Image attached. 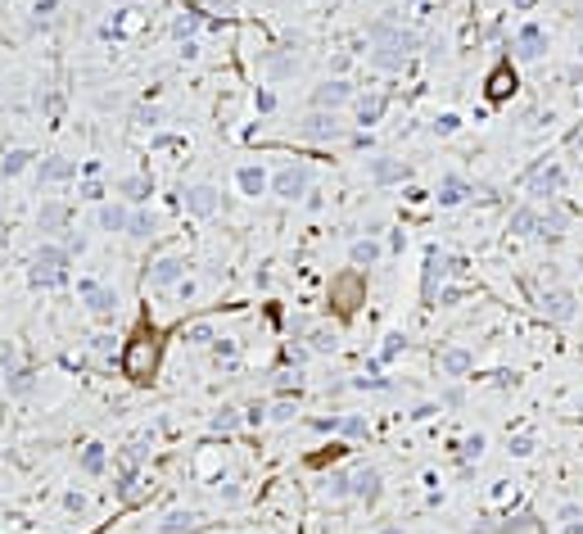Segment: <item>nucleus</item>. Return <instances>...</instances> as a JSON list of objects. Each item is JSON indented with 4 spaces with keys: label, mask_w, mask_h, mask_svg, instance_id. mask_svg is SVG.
Returning a JSON list of instances; mask_svg holds the SVG:
<instances>
[{
    "label": "nucleus",
    "mask_w": 583,
    "mask_h": 534,
    "mask_svg": "<svg viewBox=\"0 0 583 534\" xmlns=\"http://www.w3.org/2000/svg\"><path fill=\"white\" fill-rule=\"evenodd\" d=\"M59 276H64V254L59 249H41L36 263H32V281L36 285H54Z\"/></svg>",
    "instance_id": "1"
},
{
    "label": "nucleus",
    "mask_w": 583,
    "mask_h": 534,
    "mask_svg": "<svg viewBox=\"0 0 583 534\" xmlns=\"http://www.w3.org/2000/svg\"><path fill=\"white\" fill-rule=\"evenodd\" d=\"M542 50H547V36H542V27H534V23H529V27L516 36V55L520 59H538Z\"/></svg>",
    "instance_id": "2"
},
{
    "label": "nucleus",
    "mask_w": 583,
    "mask_h": 534,
    "mask_svg": "<svg viewBox=\"0 0 583 534\" xmlns=\"http://www.w3.org/2000/svg\"><path fill=\"white\" fill-rule=\"evenodd\" d=\"M511 91H516V73H511V64H497L488 77V100H507Z\"/></svg>",
    "instance_id": "3"
},
{
    "label": "nucleus",
    "mask_w": 583,
    "mask_h": 534,
    "mask_svg": "<svg viewBox=\"0 0 583 534\" xmlns=\"http://www.w3.org/2000/svg\"><path fill=\"white\" fill-rule=\"evenodd\" d=\"M303 186H308V173H303V168H285V173L276 177V190H281L285 199H299Z\"/></svg>",
    "instance_id": "4"
},
{
    "label": "nucleus",
    "mask_w": 583,
    "mask_h": 534,
    "mask_svg": "<svg viewBox=\"0 0 583 534\" xmlns=\"http://www.w3.org/2000/svg\"><path fill=\"white\" fill-rule=\"evenodd\" d=\"M542 313H551L556 322H565V317H574V299L565 295V290H551V295L542 299Z\"/></svg>",
    "instance_id": "5"
},
{
    "label": "nucleus",
    "mask_w": 583,
    "mask_h": 534,
    "mask_svg": "<svg viewBox=\"0 0 583 534\" xmlns=\"http://www.w3.org/2000/svg\"><path fill=\"white\" fill-rule=\"evenodd\" d=\"M353 489H357V498H367V502H376V493H380V476H376V471H357V480H353Z\"/></svg>",
    "instance_id": "6"
},
{
    "label": "nucleus",
    "mask_w": 583,
    "mask_h": 534,
    "mask_svg": "<svg viewBox=\"0 0 583 534\" xmlns=\"http://www.w3.org/2000/svg\"><path fill=\"white\" fill-rule=\"evenodd\" d=\"M470 362H475V358H470L466 349H448V353H443V371H448V376H461V371H470Z\"/></svg>",
    "instance_id": "7"
},
{
    "label": "nucleus",
    "mask_w": 583,
    "mask_h": 534,
    "mask_svg": "<svg viewBox=\"0 0 583 534\" xmlns=\"http://www.w3.org/2000/svg\"><path fill=\"white\" fill-rule=\"evenodd\" d=\"M185 204H190L194 213H213V208H217V195L208 190V186H199V190H190V195H185Z\"/></svg>",
    "instance_id": "8"
},
{
    "label": "nucleus",
    "mask_w": 583,
    "mask_h": 534,
    "mask_svg": "<svg viewBox=\"0 0 583 534\" xmlns=\"http://www.w3.org/2000/svg\"><path fill=\"white\" fill-rule=\"evenodd\" d=\"M551 190H561V168H547L534 177V195H551Z\"/></svg>",
    "instance_id": "9"
},
{
    "label": "nucleus",
    "mask_w": 583,
    "mask_h": 534,
    "mask_svg": "<svg viewBox=\"0 0 583 534\" xmlns=\"http://www.w3.org/2000/svg\"><path fill=\"white\" fill-rule=\"evenodd\" d=\"M87 299H91V308H95V313H108V308L118 304V299L108 295V290H95V285H87Z\"/></svg>",
    "instance_id": "10"
},
{
    "label": "nucleus",
    "mask_w": 583,
    "mask_h": 534,
    "mask_svg": "<svg viewBox=\"0 0 583 534\" xmlns=\"http://www.w3.org/2000/svg\"><path fill=\"white\" fill-rule=\"evenodd\" d=\"M240 186H244V195H258L262 190V173L258 168H240Z\"/></svg>",
    "instance_id": "11"
},
{
    "label": "nucleus",
    "mask_w": 583,
    "mask_h": 534,
    "mask_svg": "<svg viewBox=\"0 0 583 534\" xmlns=\"http://www.w3.org/2000/svg\"><path fill=\"white\" fill-rule=\"evenodd\" d=\"M344 96H348V87H344V82H330L325 91H317V104H339Z\"/></svg>",
    "instance_id": "12"
},
{
    "label": "nucleus",
    "mask_w": 583,
    "mask_h": 534,
    "mask_svg": "<svg viewBox=\"0 0 583 534\" xmlns=\"http://www.w3.org/2000/svg\"><path fill=\"white\" fill-rule=\"evenodd\" d=\"M176 272H181V263H172V258H163L159 267H154V281L159 285H168V281H176Z\"/></svg>",
    "instance_id": "13"
},
{
    "label": "nucleus",
    "mask_w": 583,
    "mask_h": 534,
    "mask_svg": "<svg viewBox=\"0 0 583 534\" xmlns=\"http://www.w3.org/2000/svg\"><path fill=\"white\" fill-rule=\"evenodd\" d=\"M376 258H380V249L371 245V240H357L353 245V263H376Z\"/></svg>",
    "instance_id": "14"
},
{
    "label": "nucleus",
    "mask_w": 583,
    "mask_h": 534,
    "mask_svg": "<svg viewBox=\"0 0 583 534\" xmlns=\"http://www.w3.org/2000/svg\"><path fill=\"white\" fill-rule=\"evenodd\" d=\"M380 113H385V100L380 96H371V100H362V122H376Z\"/></svg>",
    "instance_id": "15"
},
{
    "label": "nucleus",
    "mask_w": 583,
    "mask_h": 534,
    "mask_svg": "<svg viewBox=\"0 0 583 534\" xmlns=\"http://www.w3.org/2000/svg\"><path fill=\"white\" fill-rule=\"evenodd\" d=\"M308 131H312V136H335L339 122H335V113H330V118H312V127H308Z\"/></svg>",
    "instance_id": "16"
},
{
    "label": "nucleus",
    "mask_w": 583,
    "mask_h": 534,
    "mask_svg": "<svg viewBox=\"0 0 583 534\" xmlns=\"http://www.w3.org/2000/svg\"><path fill=\"white\" fill-rule=\"evenodd\" d=\"M100 222H104L108 231H118V227H127V213H122V208H104V213H100Z\"/></svg>",
    "instance_id": "17"
},
{
    "label": "nucleus",
    "mask_w": 583,
    "mask_h": 534,
    "mask_svg": "<svg viewBox=\"0 0 583 534\" xmlns=\"http://www.w3.org/2000/svg\"><path fill=\"white\" fill-rule=\"evenodd\" d=\"M443 204H457V199H461V181H457V177H448V181H443Z\"/></svg>",
    "instance_id": "18"
},
{
    "label": "nucleus",
    "mask_w": 583,
    "mask_h": 534,
    "mask_svg": "<svg viewBox=\"0 0 583 534\" xmlns=\"http://www.w3.org/2000/svg\"><path fill=\"white\" fill-rule=\"evenodd\" d=\"M376 177H380V181H398V177H407V168H393V164H376Z\"/></svg>",
    "instance_id": "19"
},
{
    "label": "nucleus",
    "mask_w": 583,
    "mask_h": 534,
    "mask_svg": "<svg viewBox=\"0 0 583 534\" xmlns=\"http://www.w3.org/2000/svg\"><path fill=\"white\" fill-rule=\"evenodd\" d=\"M534 222H538V218H534L529 208H520L516 218H511V231H529V227H534Z\"/></svg>",
    "instance_id": "20"
},
{
    "label": "nucleus",
    "mask_w": 583,
    "mask_h": 534,
    "mask_svg": "<svg viewBox=\"0 0 583 534\" xmlns=\"http://www.w3.org/2000/svg\"><path fill=\"white\" fill-rule=\"evenodd\" d=\"M122 190H127L131 199H141L145 195V181H141V177H131V181H122Z\"/></svg>",
    "instance_id": "21"
},
{
    "label": "nucleus",
    "mask_w": 583,
    "mask_h": 534,
    "mask_svg": "<svg viewBox=\"0 0 583 534\" xmlns=\"http://www.w3.org/2000/svg\"><path fill=\"white\" fill-rule=\"evenodd\" d=\"M82 467H87V471H100V467H104V458H100V448H91L87 458H82Z\"/></svg>",
    "instance_id": "22"
},
{
    "label": "nucleus",
    "mask_w": 583,
    "mask_h": 534,
    "mask_svg": "<svg viewBox=\"0 0 583 534\" xmlns=\"http://www.w3.org/2000/svg\"><path fill=\"white\" fill-rule=\"evenodd\" d=\"M27 168V154H10V164H5V173H23Z\"/></svg>",
    "instance_id": "23"
},
{
    "label": "nucleus",
    "mask_w": 583,
    "mask_h": 534,
    "mask_svg": "<svg viewBox=\"0 0 583 534\" xmlns=\"http://www.w3.org/2000/svg\"><path fill=\"white\" fill-rule=\"evenodd\" d=\"M479 448H484V439L475 435V439H466V448H461V453H466V458H479Z\"/></svg>",
    "instance_id": "24"
},
{
    "label": "nucleus",
    "mask_w": 583,
    "mask_h": 534,
    "mask_svg": "<svg viewBox=\"0 0 583 534\" xmlns=\"http://www.w3.org/2000/svg\"><path fill=\"white\" fill-rule=\"evenodd\" d=\"M457 122H461L457 113H443V118H439V131H457Z\"/></svg>",
    "instance_id": "25"
},
{
    "label": "nucleus",
    "mask_w": 583,
    "mask_h": 534,
    "mask_svg": "<svg viewBox=\"0 0 583 534\" xmlns=\"http://www.w3.org/2000/svg\"><path fill=\"white\" fill-rule=\"evenodd\" d=\"M68 173H73V164H50L45 168V177H68Z\"/></svg>",
    "instance_id": "26"
},
{
    "label": "nucleus",
    "mask_w": 583,
    "mask_h": 534,
    "mask_svg": "<svg viewBox=\"0 0 583 534\" xmlns=\"http://www.w3.org/2000/svg\"><path fill=\"white\" fill-rule=\"evenodd\" d=\"M131 236H150V222H145V218H131Z\"/></svg>",
    "instance_id": "27"
},
{
    "label": "nucleus",
    "mask_w": 583,
    "mask_h": 534,
    "mask_svg": "<svg viewBox=\"0 0 583 534\" xmlns=\"http://www.w3.org/2000/svg\"><path fill=\"white\" fill-rule=\"evenodd\" d=\"M385 534H402V530H385Z\"/></svg>",
    "instance_id": "28"
}]
</instances>
